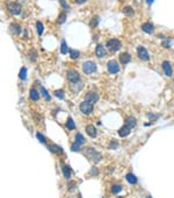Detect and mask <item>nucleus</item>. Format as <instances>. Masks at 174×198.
Returning a JSON list of instances; mask_svg holds the SVG:
<instances>
[{
	"instance_id": "nucleus-42",
	"label": "nucleus",
	"mask_w": 174,
	"mask_h": 198,
	"mask_svg": "<svg viewBox=\"0 0 174 198\" xmlns=\"http://www.w3.org/2000/svg\"><path fill=\"white\" fill-rule=\"evenodd\" d=\"M117 198H124V197H117Z\"/></svg>"
},
{
	"instance_id": "nucleus-19",
	"label": "nucleus",
	"mask_w": 174,
	"mask_h": 198,
	"mask_svg": "<svg viewBox=\"0 0 174 198\" xmlns=\"http://www.w3.org/2000/svg\"><path fill=\"white\" fill-rule=\"evenodd\" d=\"M122 12H123V14H125L127 17H134V15H135V11L132 9L131 6H125Z\"/></svg>"
},
{
	"instance_id": "nucleus-34",
	"label": "nucleus",
	"mask_w": 174,
	"mask_h": 198,
	"mask_svg": "<svg viewBox=\"0 0 174 198\" xmlns=\"http://www.w3.org/2000/svg\"><path fill=\"white\" fill-rule=\"evenodd\" d=\"M59 2H61L62 7L64 9H69V5H68V2H66V0H59Z\"/></svg>"
},
{
	"instance_id": "nucleus-8",
	"label": "nucleus",
	"mask_w": 174,
	"mask_h": 198,
	"mask_svg": "<svg viewBox=\"0 0 174 198\" xmlns=\"http://www.w3.org/2000/svg\"><path fill=\"white\" fill-rule=\"evenodd\" d=\"M85 99H86L87 101L94 104V103H96V101L99 100V96H98V93L93 92V91H91V92H88L86 96H85Z\"/></svg>"
},
{
	"instance_id": "nucleus-15",
	"label": "nucleus",
	"mask_w": 174,
	"mask_h": 198,
	"mask_svg": "<svg viewBox=\"0 0 174 198\" xmlns=\"http://www.w3.org/2000/svg\"><path fill=\"white\" fill-rule=\"evenodd\" d=\"M86 133L88 134V136L94 139L96 136V128L93 125H88V126H86Z\"/></svg>"
},
{
	"instance_id": "nucleus-30",
	"label": "nucleus",
	"mask_w": 174,
	"mask_h": 198,
	"mask_svg": "<svg viewBox=\"0 0 174 198\" xmlns=\"http://www.w3.org/2000/svg\"><path fill=\"white\" fill-rule=\"evenodd\" d=\"M19 77H20L21 79H26V77H27V69L26 68H22V69L20 70V75H19Z\"/></svg>"
},
{
	"instance_id": "nucleus-10",
	"label": "nucleus",
	"mask_w": 174,
	"mask_h": 198,
	"mask_svg": "<svg viewBox=\"0 0 174 198\" xmlns=\"http://www.w3.org/2000/svg\"><path fill=\"white\" fill-rule=\"evenodd\" d=\"M142 29H143L145 33H148V34H152L153 30H154V26H153V23H151V22H145V23L142 25Z\"/></svg>"
},
{
	"instance_id": "nucleus-32",
	"label": "nucleus",
	"mask_w": 174,
	"mask_h": 198,
	"mask_svg": "<svg viewBox=\"0 0 174 198\" xmlns=\"http://www.w3.org/2000/svg\"><path fill=\"white\" fill-rule=\"evenodd\" d=\"M66 21V14L65 13H61V15L58 17V22L59 23H64Z\"/></svg>"
},
{
	"instance_id": "nucleus-28",
	"label": "nucleus",
	"mask_w": 174,
	"mask_h": 198,
	"mask_svg": "<svg viewBox=\"0 0 174 198\" xmlns=\"http://www.w3.org/2000/svg\"><path fill=\"white\" fill-rule=\"evenodd\" d=\"M53 94H55L57 98H59V99H64V97H65V94H64V91H63V90H56L55 92H53Z\"/></svg>"
},
{
	"instance_id": "nucleus-35",
	"label": "nucleus",
	"mask_w": 174,
	"mask_h": 198,
	"mask_svg": "<svg viewBox=\"0 0 174 198\" xmlns=\"http://www.w3.org/2000/svg\"><path fill=\"white\" fill-rule=\"evenodd\" d=\"M79 148H80V144H78V142H74L73 146L71 147V149H72L73 152H77V150H79Z\"/></svg>"
},
{
	"instance_id": "nucleus-3",
	"label": "nucleus",
	"mask_w": 174,
	"mask_h": 198,
	"mask_svg": "<svg viewBox=\"0 0 174 198\" xmlns=\"http://www.w3.org/2000/svg\"><path fill=\"white\" fill-rule=\"evenodd\" d=\"M121 41L117 40V39H110L108 42H107V48L110 50V51H117L120 50L121 48Z\"/></svg>"
},
{
	"instance_id": "nucleus-16",
	"label": "nucleus",
	"mask_w": 174,
	"mask_h": 198,
	"mask_svg": "<svg viewBox=\"0 0 174 198\" xmlns=\"http://www.w3.org/2000/svg\"><path fill=\"white\" fill-rule=\"evenodd\" d=\"M62 171H63V175H64V177L65 178H70L71 177V169H70L69 166H66V164H62Z\"/></svg>"
},
{
	"instance_id": "nucleus-2",
	"label": "nucleus",
	"mask_w": 174,
	"mask_h": 198,
	"mask_svg": "<svg viewBox=\"0 0 174 198\" xmlns=\"http://www.w3.org/2000/svg\"><path fill=\"white\" fill-rule=\"evenodd\" d=\"M66 77H68V81L71 83V84H77L80 82V75L76 70H69L68 73H66Z\"/></svg>"
},
{
	"instance_id": "nucleus-25",
	"label": "nucleus",
	"mask_w": 174,
	"mask_h": 198,
	"mask_svg": "<svg viewBox=\"0 0 174 198\" xmlns=\"http://www.w3.org/2000/svg\"><path fill=\"white\" fill-rule=\"evenodd\" d=\"M41 93H42V97H43L46 101H50L51 100V97H50V94H49V92L45 90L44 88H41Z\"/></svg>"
},
{
	"instance_id": "nucleus-17",
	"label": "nucleus",
	"mask_w": 174,
	"mask_h": 198,
	"mask_svg": "<svg viewBox=\"0 0 174 198\" xmlns=\"http://www.w3.org/2000/svg\"><path fill=\"white\" fill-rule=\"evenodd\" d=\"M125 125L128 127H130V128H134V127H136V125H137V121H136V119L134 117H128L127 120H125Z\"/></svg>"
},
{
	"instance_id": "nucleus-18",
	"label": "nucleus",
	"mask_w": 174,
	"mask_h": 198,
	"mask_svg": "<svg viewBox=\"0 0 174 198\" xmlns=\"http://www.w3.org/2000/svg\"><path fill=\"white\" fill-rule=\"evenodd\" d=\"M29 97H30V99L33 101H37L40 99V94H38V92H37L36 89H32L30 92H29Z\"/></svg>"
},
{
	"instance_id": "nucleus-14",
	"label": "nucleus",
	"mask_w": 174,
	"mask_h": 198,
	"mask_svg": "<svg viewBox=\"0 0 174 198\" xmlns=\"http://www.w3.org/2000/svg\"><path fill=\"white\" fill-rule=\"evenodd\" d=\"M107 54V51H106V49H104V45H96V48H95V55L98 56V57H104V55Z\"/></svg>"
},
{
	"instance_id": "nucleus-13",
	"label": "nucleus",
	"mask_w": 174,
	"mask_h": 198,
	"mask_svg": "<svg viewBox=\"0 0 174 198\" xmlns=\"http://www.w3.org/2000/svg\"><path fill=\"white\" fill-rule=\"evenodd\" d=\"M163 70L164 72L166 73V76H172V67H171V64L168 61H165V62H163Z\"/></svg>"
},
{
	"instance_id": "nucleus-12",
	"label": "nucleus",
	"mask_w": 174,
	"mask_h": 198,
	"mask_svg": "<svg viewBox=\"0 0 174 198\" xmlns=\"http://www.w3.org/2000/svg\"><path fill=\"white\" fill-rule=\"evenodd\" d=\"M130 131H131L130 127H128L127 125H124V126L121 127V128L118 129V135H120L121 138H125L127 135L130 134Z\"/></svg>"
},
{
	"instance_id": "nucleus-41",
	"label": "nucleus",
	"mask_w": 174,
	"mask_h": 198,
	"mask_svg": "<svg viewBox=\"0 0 174 198\" xmlns=\"http://www.w3.org/2000/svg\"><path fill=\"white\" fill-rule=\"evenodd\" d=\"M146 2H148V5H152L153 4V0H146Z\"/></svg>"
},
{
	"instance_id": "nucleus-38",
	"label": "nucleus",
	"mask_w": 174,
	"mask_h": 198,
	"mask_svg": "<svg viewBox=\"0 0 174 198\" xmlns=\"http://www.w3.org/2000/svg\"><path fill=\"white\" fill-rule=\"evenodd\" d=\"M161 45H164V47H166V48H170V41H168V40H166V41H163V43H161Z\"/></svg>"
},
{
	"instance_id": "nucleus-7",
	"label": "nucleus",
	"mask_w": 174,
	"mask_h": 198,
	"mask_svg": "<svg viewBox=\"0 0 174 198\" xmlns=\"http://www.w3.org/2000/svg\"><path fill=\"white\" fill-rule=\"evenodd\" d=\"M107 68H108V71L110 72V73H117V72H120V65H118V63L115 60L109 61L108 64H107Z\"/></svg>"
},
{
	"instance_id": "nucleus-21",
	"label": "nucleus",
	"mask_w": 174,
	"mask_h": 198,
	"mask_svg": "<svg viewBox=\"0 0 174 198\" xmlns=\"http://www.w3.org/2000/svg\"><path fill=\"white\" fill-rule=\"evenodd\" d=\"M61 53L63 55H65V54H68V53H69V48H68V45H66V41H65V40H62Z\"/></svg>"
},
{
	"instance_id": "nucleus-23",
	"label": "nucleus",
	"mask_w": 174,
	"mask_h": 198,
	"mask_svg": "<svg viewBox=\"0 0 174 198\" xmlns=\"http://www.w3.org/2000/svg\"><path fill=\"white\" fill-rule=\"evenodd\" d=\"M125 178H127V181H128L130 184H136V183H137V178L135 177L134 174H127Z\"/></svg>"
},
{
	"instance_id": "nucleus-26",
	"label": "nucleus",
	"mask_w": 174,
	"mask_h": 198,
	"mask_svg": "<svg viewBox=\"0 0 174 198\" xmlns=\"http://www.w3.org/2000/svg\"><path fill=\"white\" fill-rule=\"evenodd\" d=\"M36 28H37V33H38V35H42V34H43V30H44L43 23H42L41 21H37V22H36Z\"/></svg>"
},
{
	"instance_id": "nucleus-22",
	"label": "nucleus",
	"mask_w": 174,
	"mask_h": 198,
	"mask_svg": "<svg viewBox=\"0 0 174 198\" xmlns=\"http://www.w3.org/2000/svg\"><path fill=\"white\" fill-rule=\"evenodd\" d=\"M69 53H70V57H71L72 60H77L79 56H80L79 50H76V49H70Z\"/></svg>"
},
{
	"instance_id": "nucleus-37",
	"label": "nucleus",
	"mask_w": 174,
	"mask_h": 198,
	"mask_svg": "<svg viewBox=\"0 0 174 198\" xmlns=\"http://www.w3.org/2000/svg\"><path fill=\"white\" fill-rule=\"evenodd\" d=\"M36 57H37L36 51H35V50H32V51H30V54H29V58H30V60H33V61H35V60H36Z\"/></svg>"
},
{
	"instance_id": "nucleus-1",
	"label": "nucleus",
	"mask_w": 174,
	"mask_h": 198,
	"mask_svg": "<svg viewBox=\"0 0 174 198\" xmlns=\"http://www.w3.org/2000/svg\"><path fill=\"white\" fill-rule=\"evenodd\" d=\"M21 9H22V6L19 2H9L7 5V11L13 15H19L21 13Z\"/></svg>"
},
{
	"instance_id": "nucleus-40",
	"label": "nucleus",
	"mask_w": 174,
	"mask_h": 198,
	"mask_svg": "<svg viewBox=\"0 0 174 198\" xmlns=\"http://www.w3.org/2000/svg\"><path fill=\"white\" fill-rule=\"evenodd\" d=\"M87 0H74V2L76 4H78V5H81V4H85Z\"/></svg>"
},
{
	"instance_id": "nucleus-4",
	"label": "nucleus",
	"mask_w": 174,
	"mask_h": 198,
	"mask_svg": "<svg viewBox=\"0 0 174 198\" xmlns=\"http://www.w3.org/2000/svg\"><path fill=\"white\" fill-rule=\"evenodd\" d=\"M82 71L87 73V75H91L93 72L96 71V64L92 61H86L85 63L82 64Z\"/></svg>"
},
{
	"instance_id": "nucleus-20",
	"label": "nucleus",
	"mask_w": 174,
	"mask_h": 198,
	"mask_svg": "<svg viewBox=\"0 0 174 198\" xmlns=\"http://www.w3.org/2000/svg\"><path fill=\"white\" fill-rule=\"evenodd\" d=\"M48 149L50 150V152H52V153L55 154H59L62 153L63 150H62V148H59L58 146H56V144H49L48 146Z\"/></svg>"
},
{
	"instance_id": "nucleus-9",
	"label": "nucleus",
	"mask_w": 174,
	"mask_h": 198,
	"mask_svg": "<svg viewBox=\"0 0 174 198\" xmlns=\"http://www.w3.org/2000/svg\"><path fill=\"white\" fill-rule=\"evenodd\" d=\"M9 32L12 34H14V35H20L21 34V27H20V25H17L15 22L10 23L9 25Z\"/></svg>"
},
{
	"instance_id": "nucleus-5",
	"label": "nucleus",
	"mask_w": 174,
	"mask_h": 198,
	"mask_svg": "<svg viewBox=\"0 0 174 198\" xmlns=\"http://www.w3.org/2000/svg\"><path fill=\"white\" fill-rule=\"evenodd\" d=\"M93 104L92 103H89V101H82L81 104H80V111L84 113V114H91L92 112H93Z\"/></svg>"
},
{
	"instance_id": "nucleus-39",
	"label": "nucleus",
	"mask_w": 174,
	"mask_h": 198,
	"mask_svg": "<svg viewBox=\"0 0 174 198\" xmlns=\"http://www.w3.org/2000/svg\"><path fill=\"white\" fill-rule=\"evenodd\" d=\"M91 174H92V175H98V174H99V170H98L96 168H92V170H91Z\"/></svg>"
},
{
	"instance_id": "nucleus-36",
	"label": "nucleus",
	"mask_w": 174,
	"mask_h": 198,
	"mask_svg": "<svg viewBox=\"0 0 174 198\" xmlns=\"http://www.w3.org/2000/svg\"><path fill=\"white\" fill-rule=\"evenodd\" d=\"M37 138H38V140L41 141V142H43V144H45V138H44V135L43 134H41L40 132H37Z\"/></svg>"
},
{
	"instance_id": "nucleus-11",
	"label": "nucleus",
	"mask_w": 174,
	"mask_h": 198,
	"mask_svg": "<svg viewBox=\"0 0 174 198\" xmlns=\"http://www.w3.org/2000/svg\"><path fill=\"white\" fill-rule=\"evenodd\" d=\"M131 61V56L129 53H121L120 54V62H121L122 64H128L129 62Z\"/></svg>"
},
{
	"instance_id": "nucleus-6",
	"label": "nucleus",
	"mask_w": 174,
	"mask_h": 198,
	"mask_svg": "<svg viewBox=\"0 0 174 198\" xmlns=\"http://www.w3.org/2000/svg\"><path fill=\"white\" fill-rule=\"evenodd\" d=\"M137 55H138V57L142 61H148V60H150L148 50H146L144 47H142V45L137 47Z\"/></svg>"
},
{
	"instance_id": "nucleus-29",
	"label": "nucleus",
	"mask_w": 174,
	"mask_h": 198,
	"mask_svg": "<svg viewBox=\"0 0 174 198\" xmlns=\"http://www.w3.org/2000/svg\"><path fill=\"white\" fill-rule=\"evenodd\" d=\"M98 23H99V18L98 17H94V18L91 20V22H89V26L92 28H94L98 26Z\"/></svg>"
},
{
	"instance_id": "nucleus-31",
	"label": "nucleus",
	"mask_w": 174,
	"mask_h": 198,
	"mask_svg": "<svg viewBox=\"0 0 174 198\" xmlns=\"http://www.w3.org/2000/svg\"><path fill=\"white\" fill-rule=\"evenodd\" d=\"M76 142H78V144H84V142H85V139H84V136H82V135L81 134H77L76 135Z\"/></svg>"
},
{
	"instance_id": "nucleus-27",
	"label": "nucleus",
	"mask_w": 174,
	"mask_h": 198,
	"mask_svg": "<svg viewBox=\"0 0 174 198\" xmlns=\"http://www.w3.org/2000/svg\"><path fill=\"white\" fill-rule=\"evenodd\" d=\"M122 190V187L120 184H114L112 187V193H118Z\"/></svg>"
},
{
	"instance_id": "nucleus-33",
	"label": "nucleus",
	"mask_w": 174,
	"mask_h": 198,
	"mask_svg": "<svg viewBox=\"0 0 174 198\" xmlns=\"http://www.w3.org/2000/svg\"><path fill=\"white\" fill-rule=\"evenodd\" d=\"M117 147H118V142H117L116 140H112L110 144H109V148H110V149H116Z\"/></svg>"
},
{
	"instance_id": "nucleus-24",
	"label": "nucleus",
	"mask_w": 174,
	"mask_h": 198,
	"mask_svg": "<svg viewBox=\"0 0 174 198\" xmlns=\"http://www.w3.org/2000/svg\"><path fill=\"white\" fill-rule=\"evenodd\" d=\"M66 127L69 128V129H74L76 128V124H74V121H73V119L70 117L68 118V120H66Z\"/></svg>"
}]
</instances>
